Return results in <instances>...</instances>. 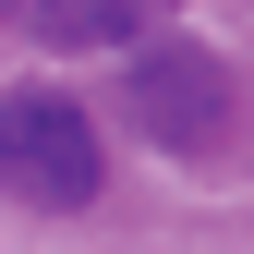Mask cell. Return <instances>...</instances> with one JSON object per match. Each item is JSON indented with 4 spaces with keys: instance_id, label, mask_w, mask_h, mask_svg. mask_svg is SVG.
I'll return each instance as SVG.
<instances>
[{
    "instance_id": "obj_1",
    "label": "cell",
    "mask_w": 254,
    "mask_h": 254,
    "mask_svg": "<svg viewBox=\"0 0 254 254\" xmlns=\"http://www.w3.org/2000/svg\"><path fill=\"white\" fill-rule=\"evenodd\" d=\"M97 121H85L61 85H12L0 97V194L12 206H37V218H73V206H97Z\"/></svg>"
},
{
    "instance_id": "obj_2",
    "label": "cell",
    "mask_w": 254,
    "mask_h": 254,
    "mask_svg": "<svg viewBox=\"0 0 254 254\" xmlns=\"http://www.w3.org/2000/svg\"><path fill=\"white\" fill-rule=\"evenodd\" d=\"M230 97H242L230 61L194 49V37H145L133 61H121V109H133L157 145H218L230 133Z\"/></svg>"
},
{
    "instance_id": "obj_3",
    "label": "cell",
    "mask_w": 254,
    "mask_h": 254,
    "mask_svg": "<svg viewBox=\"0 0 254 254\" xmlns=\"http://www.w3.org/2000/svg\"><path fill=\"white\" fill-rule=\"evenodd\" d=\"M182 0H24V24H37L49 49H133L145 24H170Z\"/></svg>"
}]
</instances>
